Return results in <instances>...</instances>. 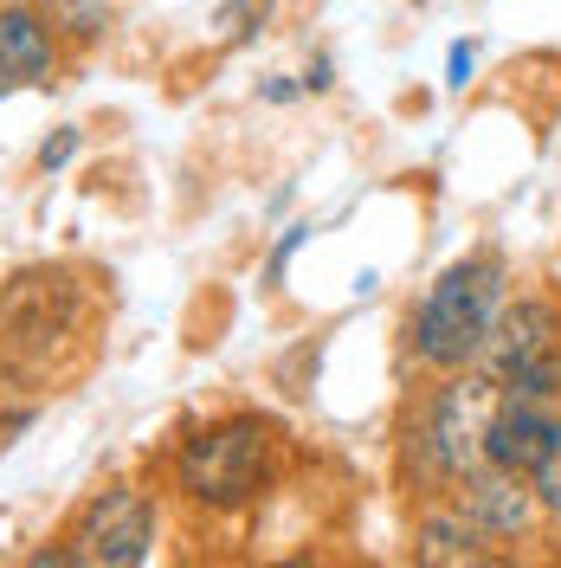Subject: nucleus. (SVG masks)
Segmentation results:
<instances>
[{"label":"nucleus","mask_w":561,"mask_h":568,"mask_svg":"<svg viewBox=\"0 0 561 568\" xmlns=\"http://www.w3.org/2000/svg\"><path fill=\"white\" fill-rule=\"evenodd\" d=\"M503 304H510V284H503V265L497 258H458V265H446L439 278L426 284L420 311L407 323L414 362L420 368H439V375L478 368V355L491 343V323Z\"/></svg>","instance_id":"obj_1"},{"label":"nucleus","mask_w":561,"mask_h":568,"mask_svg":"<svg viewBox=\"0 0 561 568\" xmlns=\"http://www.w3.org/2000/svg\"><path fill=\"white\" fill-rule=\"evenodd\" d=\"M272 471V420L258 414H233V420L201 426L175 453V485L207 510H239L265 491Z\"/></svg>","instance_id":"obj_2"},{"label":"nucleus","mask_w":561,"mask_h":568,"mask_svg":"<svg viewBox=\"0 0 561 568\" xmlns=\"http://www.w3.org/2000/svg\"><path fill=\"white\" fill-rule=\"evenodd\" d=\"M84 323V284L71 265H27L0 284V362L39 368Z\"/></svg>","instance_id":"obj_3"},{"label":"nucleus","mask_w":561,"mask_h":568,"mask_svg":"<svg viewBox=\"0 0 561 568\" xmlns=\"http://www.w3.org/2000/svg\"><path fill=\"white\" fill-rule=\"evenodd\" d=\"M497 414V382L484 375H458L420 407V420L407 426V459L426 485H458L471 465H484V426Z\"/></svg>","instance_id":"obj_4"},{"label":"nucleus","mask_w":561,"mask_h":568,"mask_svg":"<svg viewBox=\"0 0 561 568\" xmlns=\"http://www.w3.org/2000/svg\"><path fill=\"white\" fill-rule=\"evenodd\" d=\"M149 542H155V504L136 485L98 491L78 510V524L65 536V549L78 568H142L149 562Z\"/></svg>","instance_id":"obj_5"},{"label":"nucleus","mask_w":561,"mask_h":568,"mask_svg":"<svg viewBox=\"0 0 561 568\" xmlns=\"http://www.w3.org/2000/svg\"><path fill=\"white\" fill-rule=\"evenodd\" d=\"M561 349V311L549 297H517V304H503L491 323V343L478 355V375L484 382H510L517 368H529L536 355Z\"/></svg>","instance_id":"obj_6"},{"label":"nucleus","mask_w":561,"mask_h":568,"mask_svg":"<svg viewBox=\"0 0 561 568\" xmlns=\"http://www.w3.org/2000/svg\"><path fill=\"white\" fill-rule=\"evenodd\" d=\"M452 504L484 536H523L529 517H536V491H529V478L503 471V465H471V471L458 478Z\"/></svg>","instance_id":"obj_7"},{"label":"nucleus","mask_w":561,"mask_h":568,"mask_svg":"<svg viewBox=\"0 0 561 568\" xmlns=\"http://www.w3.org/2000/svg\"><path fill=\"white\" fill-rule=\"evenodd\" d=\"M59 78V33L33 0H0V84H52Z\"/></svg>","instance_id":"obj_8"},{"label":"nucleus","mask_w":561,"mask_h":568,"mask_svg":"<svg viewBox=\"0 0 561 568\" xmlns=\"http://www.w3.org/2000/svg\"><path fill=\"white\" fill-rule=\"evenodd\" d=\"M555 446H561V426L555 420H542V414H529V407L497 400L491 426H484V465H503V471L529 478V471L549 459Z\"/></svg>","instance_id":"obj_9"},{"label":"nucleus","mask_w":561,"mask_h":568,"mask_svg":"<svg viewBox=\"0 0 561 568\" xmlns=\"http://www.w3.org/2000/svg\"><path fill=\"white\" fill-rule=\"evenodd\" d=\"M484 556V530L458 510V504H439L420 517V536H414V562L420 568H465Z\"/></svg>","instance_id":"obj_10"},{"label":"nucleus","mask_w":561,"mask_h":568,"mask_svg":"<svg viewBox=\"0 0 561 568\" xmlns=\"http://www.w3.org/2000/svg\"><path fill=\"white\" fill-rule=\"evenodd\" d=\"M497 400L529 407V414H542V420L561 426V349L536 355V362H529V368H517L510 382H497Z\"/></svg>","instance_id":"obj_11"},{"label":"nucleus","mask_w":561,"mask_h":568,"mask_svg":"<svg viewBox=\"0 0 561 568\" xmlns=\"http://www.w3.org/2000/svg\"><path fill=\"white\" fill-rule=\"evenodd\" d=\"M39 13H45V27L71 45H91V39L110 33V20H116V0H33Z\"/></svg>","instance_id":"obj_12"},{"label":"nucleus","mask_w":561,"mask_h":568,"mask_svg":"<svg viewBox=\"0 0 561 568\" xmlns=\"http://www.w3.org/2000/svg\"><path fill=\"white\" fill-rule=\"evenodd\" d=\"M272 7H278V0H220L213 27H220V39L233 45V39H252L265 20H272Z\"/></svg>","instance_id":"obj_13"},{"label":"nucleus","mask_w":561,"mask_h":568,"mask_svg":"<svg viewBox=\"0 0 561 568\" xmlns=\"http://www.w3.org/2000/svg\"><path fill=\"white\" fill-rule=\"evenodd\" d=\"M529 491H536V510L561 517V446H555L542 465H536V471H529Z\"/></svg>","instance_id":"obj_14"},{"label":"nucleus","mask_w":561,"mask_h":568,"mask_svg":"<svg viewBox=\"0 0 561 568\" xmlns=\"http://www.w3.org/2000/svg\"><path fill=\"white\" fill-rule=\"evenodd\" d=\"M78 142H84V136H78L71 123H65V130H52V136L39 142V169H45V175H52V169H65L71 155H78Z\"/></svg>","instance_id":"obj_15"},{"label":"nucleus","mask_w":561,"mask_h":568,"mask_svg":"<svg viewBox=\"0 0 561 568\" xmlns=\"http://www.w3.org/2000/svg\"><path fill=\"white\" fill-rule=\"evenodd\" d=\"M471 65H478V52H471V39H458L452 52H446V84L465 91V84H471Z\"/></svg>","instance_id":"obj_16"},{"label":"nucleus","mask_w":561,"mask_h":568,"mask_svg":"<svg viewBox=\"0 0 561 568\" xmlns=\"http://www.w3.org/2000/svg\"><path fill=\"white\" fill-rule=\"evenodd\" d=\"M297 84H304V98H323V91L336 84V59H329V52H316L310 65H304V78H297Z\"/></svg>","instance_id":"obj_17"},{"label":"nucleus","mask_w":561,"mask_h":568,"mask_svg":"<svg viewBox=\"0 0 561 568\" xmlns=\"http://www.w3.org/2000/svg\"><path fill=\"white\" fill-rule=\"evenodd\" d=\"M20 568H78V562H71L65 542H39V549H33V556H27Z\"/></svg>","instance_id":"obj_18"},{"label":"nucleus","mask_w":561,"mask_h":568,"mask_svg":"<svg viewBox=\"0 0 561 568\" xmlns=\"http://www.w3.org/2000/svg\"><path fill=\"white\" fill-rule=\"evenodd\" d=\"M258 98H265V104H290V98H304V84H297V78H265Z\"/></svg>","instance_id":"obj_19"},{"label":"nucleus","mask_w":561,"mask_h":568,"mask_svg":"<svg viewBox=\"0 0 561 568\" xmlns=\"http://www.w3.org/2000/svg\"><path fill=\"white\" fill-rule=\"evenodd\" d=\"M304 240H310V226H290V233L278 240V252H272V272H284V258H290V252L304 246Z\"/></svg>","instance_id":"obj_20"},{"label":"nucleus","mask_w":561,"mask_h":568,"mask_svg":"<svg viewBox=\"0 0 561 568\" xmlns=\"http://www.w3.org/2000/svg\"><path fill=\"white\" fill-rule=\"evenodd\" d=\"M465 568H510L503 556H478V562H465Z\"/></svg>","instance_id":"obj_21"},{"label":"nucleus","mask_w":561,"mask_h":568,"mask_svg":"<svg viewBox=\"0 0 561 568\" xmlns=\"http://www.w3.org/2000/svg\"><path fill=\"white\" fill-rule=\"evenodd\" d=\"M272 568H316L310 556H290V562H272Z\"/></svg>","instance_id":"obj_22"},{"label":"nucleus","mask_w":561,"mask_h":568,"mask_svg":"<svg viewBox=\"0 0 561 568\" xmlns=\"http://www.w3.org/2000/svg\"><path fill=\"white\" fill-rule=\"evenodd\" d=\"M549 568H561V562H549Z\"/></svg>","instance_id":"obj_23"}]
</instances>
